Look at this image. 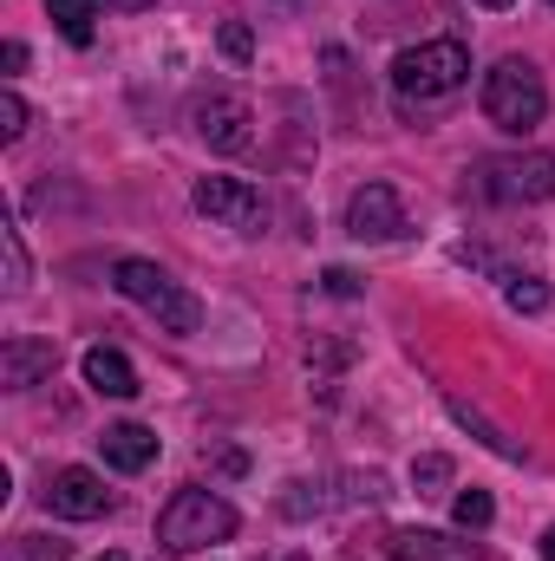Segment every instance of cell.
I'll list each match as a JSON object with an SVG mask.
<instances>
[{"instance_id":"obj_28","label":"cell","mask_w":555,"mask_h":561,"mask_svg":"<svg viewBox=\"0 0 555 561\" xmlns=\"http://www.w3.org/2000/svg\"><path fill=\"white\" fill-rule=\"evenodd\" d=\"M99 561H125V556H99Z\"/></svg>"},{"instance_id":"obj_17","label":"cell","mask_w":555,"mask_h":561,"mask_svg":"<svg viewBox=\"0 0 555 561\" xmlns=\"http://www.w3.org/2000/svg\"><path fill=\"white\" fill-rule=\"evenodd\" d=\"M451 412H457V424H471V431H477V437H484V444H490L497 457H523V450H517V444H510V437H503L497 424H490V419H477L471 405H451Z\"/></svg>"},{"instance_id":"obj_10","label":"cell","mask_w":555,"mask_h":561,"mask_svg":"<svg viewBox=\"0 0 555 561\" xmlns=\"http://www.w3.org/2000/svg\"><path fill=\"white\" fill-rule=\"evenodd\" d=\"M53 340H33V333H13L7 346H0V386L7 392H26V386H39L46 373H53Z\"/></svg>"},{"instance_id":"obj_14","label":"cell","mask_w":555,"mask_h":561,"mask_svg":"<svg viewBox=\"0 0 555 561\" xmlns=\"http://www.w3.org/2000/svg\"><path fill=\"white\" fill-rule=\"evenodd\" d=\"M46 13H53V26H59L72 46H92V33H99V0H46Z\"/></svg>"},{"instance_id":"obj_23","label":"cell","mask_w":555,"mask_h":561,"mask_svg":"<svg viewBox=\"0 0 555 561\" xmlns=\"http://www.w3.org/2000/svg\"><path fill=\"white\" fill-rule=\"evenodd\" d=\"M7 268H13V287L26 280V255H20V236L13 229H7Z\"/></svg>"},{"instance_id":"obj_16","label":"cell","mask_w":555,"mask_h":561,"mask_svg":"<svg viewBox=\"0 0 555 561\" xmlns=\"http://www.w3.org/2000/svg\"><path fill=\"white\" fill-rule=\"evenodd\" d=\"M503 300H510L517 313H543V307H550V287H543L536 275H510L503 280Z\"/></svg>"},{"instance_id":"obj_26","label":"cell","mask_w":555,"mask_h":561,"mask_svg":"<svg viewBox=\"0 0 555 561\" xmlns=\"http://www.w3.org/2000/svg\"><path fill=\"white\" fill-rule=\"evenodd\" d=\"M543 561H555V529H550V536H543Z\"/></svg>"},{"instance_id":"obj_1","label":"cell","mask_w":555,"mask_h":561,"mask_svg":"<svg viewBox=\"0 0 555 561\" xmlns=\"http://www.w3.org/2000/svg\"><path fill=\"white\" fill-rule=\"evenodd\" d=\"M543 112H550V85H543V72H536L530 59H497V66L484 72V118H490L497 131L523 138V131L543 125Z\"/></svg>"},{"instance_id":"obj_12","label":"cell","mask_w":555,"mask_h":561,"mask_svg":"<svg viewBox=\"0 0 555 561\" xmlns=\"http://www.w3.org/2000/svg\"><path fill=\"white\" fill-rule=\"evenodd\" d=\"M86 386L105 392V399H138V366L118 346H92L86 353Z\"/></svg>"},{"instance_id":"obj_8","label":"cell","mask_w":555,"mask_h":561,"mask_svg":"<svg viewBox=\"0 0 555 561\" xmlns=\"http://www.w3.org/2000/svg\"><path fill=\"white\" fill-rule=\"evenodd\" d=\"M46 510L53 516H66V523H92V516H105L112 510V490H105V477L99 470H59L53 483H46Z\"/></svg>"},{"instance_id":"obj_27","label":"cell","mask_w":555,"mask_h":561,"mask_svg":"<svg viewBox=\"0 0 555 561\" xmlns=\"http://www.w3.org/2000/svg\"><path fill=\"white\" fill-rule=\"evenodd\" d=\"M477 7H490V13H503V7H510V0H477Z\"/></svg>"},{"instance_id":"obj_29","label":"cell","mask_w":555,"mask_h":561,"mask_svg":"<svg viewBox=\"0 0 555 561\" xmlns=\"http://www.w3.org/2000/svg\"><path fill=\"white\" fill-rule=\"evenodd\" d=\"M281 561H301V556H281Z\"/></svg>"},{"instance_id":"obj_19","label":"cell","mask_w":555,"mask_h":561,"mask_svg":"<svg viewBox=\"0 0 555 561\" xmlns=\"http://www.w3.org/2000/svg\"><path fill=\"white\" fill-rule=\"evenodd\" d=\"M7 561H66V542H46V536H20Z\"/></svg>"},{"instance_id":"obj_6","label":"cell","mask_w":555,"mask_h":561,"mask_svg":"<svg viewBox=\"0 0 555 561\" xmlns=\"http://www.w3.org/2000/svg\"><path fill=\"white\" fill-rule=\"evenodd\" d=\"M196 209H203L209 222L236 229V236H256V229L269 222L262 190H256V183H242V176H196Z\"/></svg>"},{"instance_id":"obj_11","label":"cell","mask_w":555,"mask_h":561,"mask_svg":"<svg viewBox=\"0 0 555 561\" xmlns=\"http://www.w3.org/2000/svg\"><path fill=\"white\" fill-rule=\"evenodd\" d=\"M196 131H203L209 150H249V105L229 99V92H216V99L196 105Z\"/></svg>"},{"instance_id":"obj_4","label":"cell","mask_w":555,"mask_h":561,"mask_svg":"<svg viewBox=\"0 0 555 561\" xmlns=\"http://www.w3.org/2000/svg\"><path fill=\"white\" fill-rule=\"evenodd\" d=\"M471 79V53H464V39H424V46H406L399 59H393V92L399 99H451L457 85Z\"/></svg>"},{"instance_id":"obj_9","label":"cell","mask_w":555,"mask_h":561,"mask_svg":"<svg viewBox=\"0 0 555 561\" xmlns=\"http://www.w3.org/2000/svg\"><path fill=\"white\" fill-rule=\"evenodd\" d=\"M386 561H484V542H464V536H444V529H393Z\"/></svg>"},{"instance_id":"obj_18","label":"cell","mask_w":555,"mask_h":561,"mask_svg":"<svg viewBox=\"0 0 555 561\" xmlns=\"http://www.w3.org/2000/svg\"><path fill=\"white\" fill-rule=\"evenodd\" d=\"M20 131H26V105H20V92L7 85V92H0V144H13Z\"/></svg>"},{"instance_id":"obj_3","label":"cell","mask_w":555,"mask_h":561,"mask_svg":"<svg viewBox=\"0 0 555 561\" xmlns=\"http://www.w3.org/2000/svg\"><path fill=\"white\" fill-rule=\"evenodd\" d=\"M229 536H236V510L216 490H177L157 516V549H170V556H190V549H209Z\"/></svg>"},{"instance_id":"obj_22","label":"cell","mask_w":555,"mask_h":561,"mask_svg":"<svg viewBox=\"0 0 555 561\" xmlns=\"http://www.w3.org/2000/svg\"><path fill=\"white\" fill-rule=\"evenodd\" d=\"M327 294H340V300H353V294H360V275H353V268H327Z\"/></svg>"},{"instance_id":"obj_5","label":"cell","mask_w":555,"mask_h":561,"mask_svg":"<svg viewBox=\"0 0 555 561\" xmlns=\"http://www.w3.org/2000/svg\"><path fill=\"white\" fill-rule=\"evenodd\" d=\"M477 176H484V196H497V203H543V196H555V157L550 150L490 157Z\"/></svg>"},{"instance_id":"obj_25","label":"cell","mask_w":555,"mask_h":561,"mask_svg":"<svg viewBox=\"0 0 555 561\" xmlns=\"http://www.w3.org/2000/svg\"><path fill=\"white\" fill-rule=\"evenodd\" d=\"M112 7H132V13H144V7H157V0H112Z\"/></svg>"},{"instance_id":"obj_2","label":"cell","mask_w":555,"mask_h":561,"mask_svg":"<svg viewBox=\"0 0 555 561\" xmlns=\"http://www.w3.org/2000/svg\"><path fill=\"white\" fill-rule=\"evenodd\" d=\"M112 280H118V294H125V300H138L163 333H196V327H203V300H196L183 280H170L157 262L125 255V262L112 268Z\"/></svg>"},{"instance_id":"obj_21","label":"cell","mask_w":555,"mask_h":561,"mask_svg":"<svg viewBox=\"0 0 555 561\" xmlns=\"http://www.w3.org/2000/svg\"><path fill=\"white\" fill-rule=\"evenodd\" d=\"M412 483H424V490L451 483V463H444V457H418V463H412Z\"/></svg>"},{"instance_id":"obj_7","label":"cell","mask_w":555,"mask_h":561,"mask_svg":"<svg viewBox=\"0 0 555 561\" xmlns=\"http://www.w3.org/2000/svg\"><path fill=\"white\" fill-rule=\"evenodd\" d=\"M399 229H406V209H399V190L393 183L353 190V203H347V236L353 242H393Z\"/></svg>"},{"instance_id":"obj_24","label":"cell","mask_w":555,"mask_h":561,"mask_svg":"<svg viewBox=\"0 0 555 561\" xmlns=\"http://www.w3.org/2000/svg\"><path fill=\"white\" fill-rule=\"evenodd\" d=\"M0 66H7V72H20V66H26V46H20V39H7V46H0Z\"/></svg>"},{"instance_id":"obj_15","label":"cell","mask_w":555,"mask_h":561,"mask_svg":"<svg viewBox=\"0 0 555 561\" xmlns=\"http://www.w3.org/2000/svg\"><path fill=\"white\" fill-rule=\"evenodd\" d=\"M451 516H457V529H490V516H497V503H490V490H457V503H451Z\"/></svg>"},{"instance_id":"obj_20","label":"cell","mask_w":555,"mask_h":561,"mask_svg":"<svg viewBox=\"0 0 555 561\" xmlns=\"http://www.w3.org/2000/svg\"><path fill=\"white\" fill-rule=\"evenodd\" d=\"M223 53H229V59H236V66H242V59H249V53H256V33H249V26H242V20H229V26H223Z\"/></svg>"},{"instance_id":"obj_13","label":"cell","mask_w":555,"mask_h":561,"mask_svg":"<svg viewBox=\"0 0 555 561\" xmlns=\"http://www.w3.org/2000/svg\"><path fill=\"white\" fill-rule=\"evenodd\" d=\"M99 450H105L112 470L138 477V470H150V457H157V431H144V424H112V431L99 437Z\"/></svg>"}]
</instances>
